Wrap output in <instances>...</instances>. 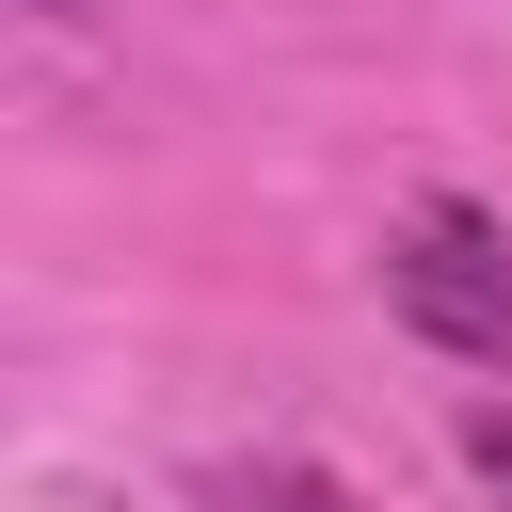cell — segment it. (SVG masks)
<instances>
[{
    "mask_svg": "<svg viewBox=\"0 0 512 512\" xmlns=\"http://www.w3.org/2000/svg\"><path fill=\"white\" fill-rule=\"evenodd\" d=\"M384 304H400L432 352L512 368V224H496V208H464V192H416V208H400V240H384Z\"/></svg>",
    "mask_w": 512,
    "mask_h": 512,
    "instance_id": "1",
    "label": "cell"
},
{
    "mask_svg": "<svg viewBox=\"0 0 512 512\" xmlns=\"http://www.w3.org/2000/svg\"><path fill=\"white\" fill-rule=\"evenodd\" d=\"M224 512H336L320 464H224Z\"/></svg>",
    "mask_w": 512,
    "mask_h": 512,
    "instance_id": "2",
    "label": "cell"
},
{
    "mask_svg": "<svg viewBox=\"0 0 512 512\" xmlns=\"http://www.w3.org/2000/svg\"><path fill=\"white\" fill-rule=\"evenodd\" d=\"M464 464H480V496L512 512V400H464Z\"/></svg>",
    "mask_w": 512,
    "mask_h": 512,
    "instance_id": "3",
    "label": "cell"
},
{
    "mask_svg": "<svg viewBox=\"0 0 512 512\" xmlns=\"http://www.w3.org/2000/svg\"><path fill=\"white\" fill-rule=\"evenodd\" d=\"M48 16H80V0H48Z\"/></svg>",
    "mask_w": 512,
    "mask_h": 512,
    "instance_id": "4",
    "label": "cell"
}]
</instances>
